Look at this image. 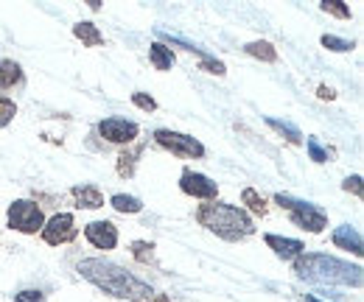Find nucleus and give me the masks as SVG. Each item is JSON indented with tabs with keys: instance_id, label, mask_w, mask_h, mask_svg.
Wrapping results in <instances>:
<instances>
[{
	"instance_id": "nucleus-30",
	"label": "nucleus",
	"mask_w": 364,
	"mask_h": 302,
	"mask_svg": "<svg viewBox=\"0 0 364 302\" xmlns=\"http://www.w3.org/2000/svg\"><path fill=\"white\" fill-rule=\"evenodd\" d=\"M208 73H216V76H225V65L222 62H210V59H205V65H202Z\"/></svg>"
},
{
	"instance_id": "nucleus-18",
	"label": "nucleus",
	"mask_w": 364,
	"mask_h": 302,
	"mask_svg": "<svg viewBox=\"0 0 364 302\" xmlns=\"http://www.w3.org/2000/svg\"><path fill=\"white\" fill-rule=\"evenodd\" d=\"M247 53L255 56V59H264V62H277V50L269 43H250Z\"/></svg>"
},
{
	"instance_id": "nucleus-33",
	"label": "nucleus",
	"mask_w": 364,
	"mask_h": 302,
	"mask_svg": "<svg viewBox=\"0 0 364 302\" xmlns=\"http://www.w3.org/2000/svg\"><path fill=\"white\" fill-rule=\"evenodd\" d=\"M306 302H319L317 297H306Z\"/></svg>"
},
{
	"instance_id": "nucleus-17",
	"label": "nucleus",
	"mask_w": 364,
	"mask_h": 302,
	"mask_svg": "<svg viewBox=\"0 0 364 302\" xmlns=\"http://www.w3.org/2000/svg\"><path fill=\"white\" fill-rule=\"evenodd\" d=\"M112 207H115L118 213H140V210H143V202L135 199V196L118 193V196H112Z\"/></svg>"
},
{
	"instance_id": "nucleus-10",
	"label": "nucleus",
	"mask_w": 364,
	"mask_h": 302,
	"mask_svg": "<svg viewBox=\"0 0 364 302\" xmlns=\"http://www.w3.org/2000/svg\"><path fill=\"white\" fill-rule=\"evenodd\" d=\"M85 235L98 249H115V244H118V230L109 221H92L85 227Z\"/></svg>"
},
{
	"instance_id": "nucleus-21",
	"label": "nucleus",
	"mask_w": 364,
	"mask_h": 302,
	"mask_svg": "<svg viewBox=\"0 0 364 302\" xmlns=\"http://www.w3.org/2000/svg\"><path fill=\"white\" fill-rule=\"evenodd\" d=\"M137 154H140V149H137V151H132V154H127V151H124V154L118 157V173H121V176H132V173H135Z\"/></svg>"
},
{
	"instance_id": "nucleus-1",
	"label": "nucleus",
	"mask_w": 364,
	"mask_h": 302,
	"mask_svg": "<svg viewBox=\"0 0 364 302\" xmlns=\"http://www.w3.org/2000/svg\"><path fill=\"white\" fill-rule=\"evenodd\" d=\"M79 274L85 280H90L92 286H98L101 291H107L109 297H118V300H146L151 297V286H146L143 280H137L135 274H129L127 269L109 263V260L90 258L79 263Z\"/></svg>"
},
{
	"instance_id": "nucleus-5",
	"label": "nucleus",
	"mask_w": 364,
	"mask_h": 302,
	"mask_svg": "<svg viewBox=\"0 0 364 302\" xmlns=\"http://www.w3.org/2000/svg\"><path fill=\"white\" fill-rule=\"evenodd\" d=\"M9 227L17 230V232H28L31 235V232H37V230L46 227V218H43V210L34 202L20 199V202H14L9 207Z\"/></svg>"
},
{
	"instance_id": "nucleus-3",
	"label": "nucleus",
	"mask_w": 364,
	"mask_h": 302,
	"mask_svg": "<svg viewBox=\"0 0 364 302\" xmlns=\"http://www.w3.org/2000/svg\"><path fill=\"white\" fill-rule=\"evenodd\" d=\"M196 221L228 241H241V238L252 235V230H255L250 216L232 205H202L196 210Z\"/></svg>"
},
{
	"instance_id": "nucleus-4",
	"label": "nucleus",
	"mask_w": 364,
	"mask_h": 302,
	"mask_svg": "<svg viewBox=\"0 0 364 302\" xmlns=\"http://www.w3.org/2000/svg\"><path fill=\"white\" fill-rule=\"evenodd\" d=\"M274 202L291 213V221H294L300 230H309V232H322V230L328 227V216L319 210L317 205H309V202H297V199H291V196H283V193H277V196H274Z\"/></svg>"
},
{
	"instance_id": "nucleus-22",
	"label": "nucleus",
	"mask_w": 364,
	"mask_h": 302,
	"mask_svg": "<svg viewBox=\"0 0 364 302\" xmlns=\"http://www.w3.org/2000/svg\"><path fill=\"white\" fill-rule=\"evenodd\" d=\"M322 11L336 14V17H342V20H350V9H348L345 3H339V0H325V3H322Z\"/></svg>"
},
{
	"instance_id": "nucleus-19",
	"label": "nucleus",
	"mask_w": 364,
	"mask_h": 302,
	"mask_svg": "<svg viewBox=\"0 0 364 302\" xmlns=\"http://www.w3.org/2000/svg\"><path fill=\"white\" fill-rule=\"evenodd\" d=\"M241 202H244L252 213H258V216H264V213H267V202H264V196H258L252 188H247V190L241 193Z\"/></svg>"
},
{
	"instance_id": "nucleus-28",
	"label": "nucleus",
	"mask_w": 364,
	"mask_h": 302,
	"mask_svg": "<svg viewBox=\"0 0 364 302\" xmlns=\"http://www.w3.org/2000/svg\"><path fill=\"white\" fill-rule=\"evenodd\" d=\"M14 302H46V297H43V291H20Z\"/></svg>"
},
{
	"instance_id": "nucleus-13",
	"label": "nucleus",
	"mask_w": 364,
	"mask_h": 302,
	"mask_svg": "<svg viewBox=\"0 0 364 302\" xmlns=\"http://www.w3.org/2000/svg\"><path fill=\"white\" fill-rule=\"evenodd\" d=\"M73 199H76V207H87V210H98L104 207V196L95 185H79L73 188Z\"/></svg>"
},
{
	"instance_id": "nucleus-11",
	"label": "nucleus",
	"mask_w": 364,
	"mask_h": 302,
	"mask_svg": "<svg viewBox=\"0 0 364 302\" xmlns=\"http://www.w3.org/2000/svg\"><path fill=\"white\" fill-rule=\"evenodd\" d=\"M267 241V247L269 249H274V255L277 258H283V260H294V258H300L303 255V244L300 241H294V238H280V235H267L264 238Z\"/></svg>"
},
{
	"instance_id": "nucleus-27",
	"label": "nucleus",
	"mask_w": 364,
	"mask_h": 302,
	"mask_svg": "<svg viewBox=\"0 0 364 302\" xmlns=\"http://www.w3.org/2000/svg\"><path fill=\"white\" fill-rule=\"evenodd\" d=\"M309 154H311V160H314V163H325V160H328V154L322 151V146H319L314 137L309 140Z\"/></svg>"
},
{
	"instance_id": "nucleus-6",
	"label": "nucleus",
	"mask_w": 364,
	"mask_h": 302,
	"mask_svg": "<svg viewBox=\"0 0 364 302\" xmlns=\"http://www.w3.org/2000/svg\"><path fill=\"white\" fill-rule=\"evenodd\" d=\"M154 140H157L163 149H168V151H174V154H180V157H202V154H205V146H202L199 140H193V137H188V134H180V131L157 129L154 131Z\"/></svg>"
},
{
	"instance_id": "nucleus-14",
	"label": "nucleus",
	"mask_w": 364,
	"mask_h": 302,
	"mask_svg": "<svg viewBox=\"0 0 364 302\" xmlns=\"http://www.w3.org/2000/svg\"><path fill=\"white\" fill-rule=\"evenodd\" d=\"M20 76H23V70H20V65H17V62L0 59V90L14 87L17 82H20Z\"/></svg>"
},
{
	"instance_id": "nucleus-8",
	"label": "nucleus",
	"mask_w": 364,
	"mask_h": 302,
	"mask_svg": "<svg viewBox=\"0 0 364 302\" xmlns=\"http://www.w3.org/2000/svg\"><path fill=\"white\" fill-rule=\"evenodd\" d=\"M180 188L188 196H193V199H216V193H219V185L216 182H210L205 173H193V171L182 173Z\"/></svg>"
},
{
	"instance_id": "nucleus-12",
	"label": "nucleus",
	"mask_w": 364,
	"mask_h": 302,
	"mask_svg": "<svg viewBox=\"0 0 364 302\" xmlns=\"http://www.w3.org/2000/svg\"><path fill=\"white\" fill-rule=\"evenodd\" d=\"M333 244L336 247H342V249H348V252H353V255H362V232L356 230V227H350V224H345V227H336V232H333Z\"/></svg>"
},
{
	"instance_id": "nucleus-20",
	"label": "nucleus",
	"mask_w": 364,
	"mask_h": 302,
	"mask_svg": "<svg viewBox=\"0 0 364 302\" xmlns=\"http://www.w3.org/2000/svg\"><path fill=\"white\" fill-rule=\"evenodd\" d=\"M272 129H277L280 134H286V140H291V143H303V134H300V129H294L291 124H286V121H277V118H269L267 121Z\"/></svg>"
},
{
	"instance_id": "nucleus-24",
	"label": "nucleus",
	"mask_w": 364,
	"mask_h": 302,
	"mask_svg": "<svg viewBox=\"0 0 364 302\" xmlns=\"http://www.w3.org/2000/svg\"><path fill=\"white\" fill-rule=\"evenodd\" d=\"M322 45H325L328 50H336V53H342V50H350V48H353V43L339 40V37H333V34H325V37H322Z\"/></svg>"
},
{
	"instance_id": "nucleus-23",
	"label": "nucleus",
	"mask_w": 364,
	"mask_h": 302,
	"mask_svg": "<svg viewBox=\"0 0 364 302\" xmlns=\"http://www.w3.org/2000/svg\"><path fill=\"white\" fill-rule=\"evenodd\" d=\"M132 252H135V258L140 263H149V260L154 258V244H146V241H135L132 244Z\"/></svg>"
},
{
	"instance_id": "nucleus-2",
	"label": "nucleus",
	"mask_w": 364,
	"mask_h": 302,
	"mask_svg": "<svg viewBox=\"0 0 364 302\" xmlns=\"http://www.w3.org/2000/svg\"><path fill=\"white\" fill-rule=\"evenodd\" d=\"M297 277L309 283H328V286H362V266H350L345 260L328 255H300L294 263Z\"/></svg>"
},
{
	"instance_id": "nucleus-15",
	"label": "nucleus",
	"mask_w": 364,
	"mask_h": 302,
	"mask_svg": "<svg viewBox=\"0 0 364 302\" xmlns=\"http://www.w3.org/2000/svg\"><path fill=\"white\" fill-rule=\"evenodd\" d=\"M73 34H76L85 45H90V48H98V45L104 43L101 31H98L92 23H79V26H73Z\"/></svg>"
},
{
	"instance_id": "nucleus-31",
	"label": "nucleus",
	"mask_w": 364,
	"mask_h": 302,
	"mask_svg": "<svg viewBox=\"0 0 364 302\" xmlns=\"http://www.w3.org/2000/svg\"><path fill=\"white\" fill-rule=\"evenodd\" d=\"M319 98H333V90H328V87H319Z\"/></svg>"
},
{
	"instance_id": "nucleus-26",
	"label": "nucleus",
	"mask_w": 364,
	"mask_h": 302,
	"mask_svg": "<svg viewBox=\"0 0 364 302\" xmlns=\"http://www.w3.org/2000/svg\"><path fill=\"white\" fill-rule=\"evenodd\" d=\"M132 101H135V107H140V109H146V112H154V109H157V101H154L151 95H143V92H135V95H132Z\"/></svg>"
},
{
	"instance_id": "nucleus-16",
	"label": "nucleus",
	"mask_w": 364,
	"mask_h": 302,
	"mask_svg": "<svg viewBox=\"0 0 364 302\" xmlns=\"http://www.w3.org/2000/svg\"><path fill=\"white\" fill-rule=\"evenodd\" d=\"M151 65L157 68V70H171V65H174V53H171V48H166V45H151Z\"/></svg>"
},
{
	"instance_id": "nucleus-32",
	"label": "nucleus",
	"mask_w": 364,
	"mask_h": 302,
	"mask_svg": "<svg viewBox=\"0 0 364 302\" xmlns=\"http://www.w3.org/2000/svg\"><path fill=\"white\" fill-rule=\"evenodd\" d=\"M149 302H171L168 297H154V300H149Z\"/></svg>"
},
{
	"instance_id": "nucleus-7",
	"label": "nucleus",
	"mask_w": 364,
	"mask_h": 302,
	"mask_svg": "<svg viewBox=\"0 0 364 302\" xmlns=\"http://www.w3.org/2000/svg\"><path fill=\"white\" fill-rule=\"evenodd\" d=\"M43 238H46V244H68V241H73L76 238V227H73V216L70 213H59V216H53L48 221L46 227H43Z\"/></svg>"
},
{
	"instance_id": "nucleus-25",
	"label": "nucleus",
	"mask_w": 364,
	"mask_h": 302,
	"mask_svg": "<svg viewBox=\"0 0 364 302\" xmlns=\"http://www.w3.org/2000/svg\"><path fill=\"white\" fill-rule=\"evenodd\" d=\"M17 115V107H14V101H6V98H0V129L11 121Z\"/></svg>"
},
{
	"instance_id": "nucleus-29",
	"label": "nucleus",
	"mask_w": 364,
	"mask_h": 302,
	"mask_svg": "<svg viewBox=\"0 0 364 302\" xmlns=\"http://www.w3.org/2000/svg\"><path fill=\"white\" fill-rule=\"evenodd\" d=\"M345 190L362 196V176H348V179H345Z\"/></svg>"
},
{
	"instance_id": "nucleus-9",
	"label": "nucleus",
	"mask_w": 364,
	"mask_h": 302,
	"mask_svg": "<svg viewBox=\"0 0 364 302\" xmlns=\"http://www.w3.org/2000/svg\"><path fill=\"white\" fill-rule=\"evenodd\" d=\"M98 131L109 143H132L137 137V124L127 121V118H107V121H101Z\"/></svg>"
}]
</instances>
